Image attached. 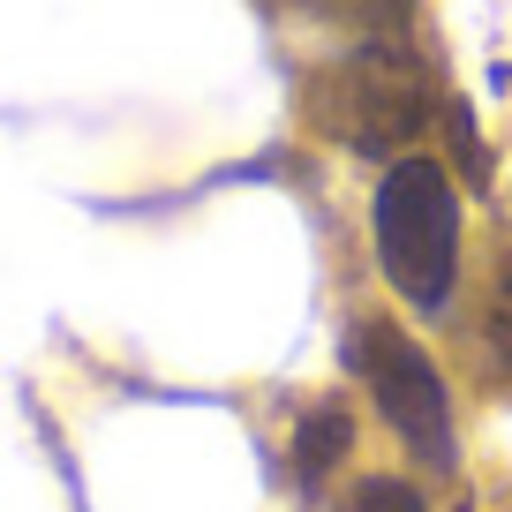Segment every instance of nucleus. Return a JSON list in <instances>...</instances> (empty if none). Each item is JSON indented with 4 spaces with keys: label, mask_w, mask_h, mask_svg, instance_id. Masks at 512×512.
Segmentation results:
<instances>
[{
    "label": "nucleus",
    "mask_w": 512,
    "mask_h": 512,
    "mask_svg": "<svg viewBox=\"0 0 512 512\" xmlns=\"http://www.w3.org/2000/svg\"><path fill=\"white\" fill-rule=\"evenodd\" d=\"M347 8H354V16H362V23H377V31H400L415 0H347Z\"/></svg>",
    "instance_id": "6e6552de"
},
{
    "label": "nucleus",
    "mask_w": 512,
    "mask_h": 512,
    "mask_svg": "<svg viewBox=\"0 0 512 512\" xmlns=\"http://www.w3.org/2000/svg\"><path fill=\"white\" fill-rule=\"evenodd\" d=\"M347 369L362 377V392L377 400V415L392 422V437L407 445V460L452 475L460 467V430H452V400L437 362L384 317H354L347 324Z\"/></svg>",
    "instance_id": "7ed1b4c3"
},
{
    "label": "nucleus",
    "mask_w": 512,
    "mask_h": 512,
    "mask_svg": "<svg viewBox=\"0 0 512 512\" xmlns=\"http://www.w3.org/2000/svg\"><path fill=\"white\" fill-rule=\"evenodd\" d=\"M369 241H377V272L415 317L452 309L460 287V189L437 159H392L369 196Z\"/></svg>",
    "instance_id": "f257e3e1"
},
{
    "label": "nucleus",
    "mask_w": 512,
    "mask_h": 512,
    "mask_svg": "<svg viewBox=\"0 0 512 512\" xmlns=\"http://www.w3.org/2000/svg\"><path fill=\"white\" fill-rule=\"evenodd\" d=\"M475 339H482V362H490V377H497V384H512V256L497 264L490 294H482Z\"/></svg>",
    "instance_id": "39448f33"
},
{
    "label": "nucleus",
    "mask_w": 512,
    "mask_h": 512,
    "mask_svg": "<svg viewBox=\"0 0 512 512\" xmlns=\"http://www.w3.org/2000/svg\"><path fill=\"white\" fill-rule=\"evenodd\" d=\"M445 121H452V151H460V174L482 189V181H490V151H482V136L467 128V113H445Z\"/></svg>",
    "instance_id": "0eeeda50"
},
{
    "label": "nucleus",
    "mask_w": 512,
    "mask_h": 512,
    "mask_svg": "<svg viewBox=\"0 0 512 512\" xmlns=\"http://www.w3.org/2000/svg\"><path fill=\"white\" fill-rule=\"evenodd\" d=\"M347 512H430V505H422V490L400 482V475H362L354 497H347Z\"/></svg>",
    "instance_id": "423d86ee"
},
{
    "label": "nucleus",
    "mask_w": 512,
    "mask_h": 512,
    "mask_svg": "<svg viewBox=\"0 0 512 512\" xmlns=\"http://www.w3.org/2000/svg\"><path fill=\"white\" fill-rule=\"evenodd\" d=\"M339 460H354V415L339 400H317L302 422H294V445H287V467H294V490H324Z\"/></svg>",
    "instance_id": "20e7f679"
},
{
    "label": "nucleus",
    "mask_w": 512,
    "mask_h": 512,
    "mask_svg": "<svg viewBox=\"0 0 512 512\" xmlns=\"http://www.w3.org/2000/svg\"><path fill=\"white\" fill-rule=\"evenodd\" d=\"M309 113H317V128L332 144L362 151V159H415V136L430 128L437 98L415 53L377 38V46L332 61L309 83Z\"/></svg>",
    "instance_id": "f03ea898"
}]
</instances>
